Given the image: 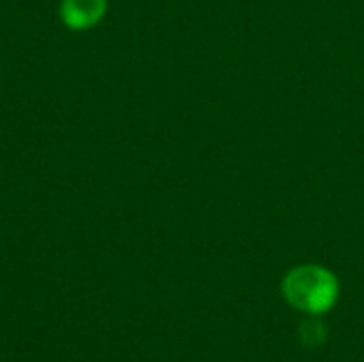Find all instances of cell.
Listing matches in <instances>:
<instances>
[{"instance_id": "obj_1", "label": "cell", "mask_w": 364, "mask_h": 362, "mask_svg": "<svg viewBox=\"0 0 364 362\" xmlns=\"http://www.w3.org/2000/svg\"><path fill=\"white\" fill-rule=\"evenodd\" d=\"M286 301L307 316L326 314L339 297L337 277L318 265H303L292 269L282 284Z\"/></svg>"}, {"instance_id": "obj_2", "label": "cell", "mask_w": 364, "mask_h": 362, "mask_svg": "<svg viewBox=\"0 0 364 362\" xmlns=\"http://www.w3.org/2000/svg\"><path fill=\"white\" fill-rule=\"evenodd\" d=\"M62 13L70 28H87L102 17L105 0H64Z\"/></svg>"}, {"instance_id": "obj_3", "label": "cell", "mask_w": 364, "mask_h": 362, "mask_svg": "<svg viewBox=\"0 0 364 362\" xmlns=\"http://www.w3.org/2000/svg\"><path fill=\"white\" fill-rule=\"evenodd\" d=\"M301 339L311 348H316L318 344H322L324 341V326L320 324V320H318V316H311L303 326H301Z\"/></svg>"}]
</instances>
